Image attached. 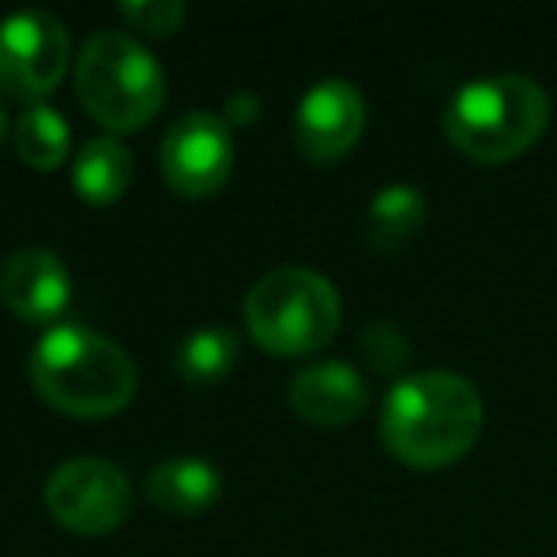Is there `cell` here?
Segmentation results:
<instances>
[{
    "label": "cell",
    "mask_w": 557,
    "mask_h": 557,
    "mask_svg": "<svg viewBox=\"0 0 557 557\" xmlns=\"http://www.w3.org/2000/svg\"><path fill=\"white\" fill-rule=\"evenodd\" d=\"M428 222V199L412 184H386L363 210V240L374 252L409 245Z\"/></svg>",
    "instance_id": "obj_13"
},
{
    "label": "cell",
    "mask_w": 557,
    "mask_h": 557,
    "mask_svg": "<svg viewBox=\"0 0 557 557\" xmlns=\"http://www.w3.org/2000/svg\"><path fill=\"white\" fill-rule=\"evenodd\" d=\"M371 386L344 359H321L290 379V409L313 428H344L363 417Z\"/></svg>",
    "instance_id": "obj_11"
},
{
    "label": "cell",
    "mask_w": 557,
    "mask_h": 557,
    "mask_svg": "<svg viewBox=\"0 0 557 557\" xmlns=\"http://www.w3.org/2000/svg\"><path fill=\"white\" fill-rule=\"evenodd\" d=\"M554 103L539 81L523 73L478 77L450 96L443 131L450 146L478 164H508L546 134Z\"/></svg>",
    "instance_id": "obj_3"
},
{
    "label": "cell",
    "mask_w": 557,
    "mask_h": 557,
    "mask_svg": "<svg viewBox=\"0 0 557 557\" xmlns=\"http://www.w3.org/2000/svg\"><path fill=\"white\" fill-rule=\"evenodd\" d=\"M485 428L478 386L455 371L405 374L382 405L386 450L412 470H443L466 458Z\"/></svg>",
    "instance_id": "obj_1"
},
{
    "label": "cell",
    "mask_w": 557,
    "mask_h": 557,
    "mask_svg": "<svg viewBox=\"0 0 557 557\" xmlns=\"http://www.w3.org/2000/svg\"><path fill=\"white\" fill-rule=\"evenodd\" d=\"M131 478L108 458L81 455L47 478V511L73 534H111L131 519Z\"/></svg>",
    "instance_id": "obj_6"
},
{
    "label": "cell",
    "mask_w": 557,
    "mask_h": 557,
    "mask_svg": "<svg viewBox=\"0 0 557 557\" xmlns=\"http://www.w3.org/2000/svg\"><path fill=\"white\" fill-rule=\"evenodd\" d=\"M134 180V157L119 138H92L73 161V187L92 207H111L126 195Z\"/></svg>",
    "instance_id": "obj_14"
},
{
    "label": "cell",
    "mask_w": 557,
    "mask_h": 557,
    "mask_svg": "<svg viewBox=\"0 0 557 557\" xmlns=\"http://www.w3.org/2000/svg\"><path fill=\"white\" fill-rule=\"evenodd\" d=\"M77 100L111 134H134L164 108V70L134 35L96 32L73 70Z\"/></svg>",
    "instance_id": "obj_4"
},
{
    "label": "cell",
    "mask_w": 557,
    "mask_h": 557,
    "mask_svg": "<svg viewBox=\"0 0 557 557\" xmlns=\"http://www.w3.org/2000/svg\"><path fill=\"white\" fill-rule=\"evenodd\" d=\"M73 298V275L50 248H16L0 268V302L27 325L58 321Z\"/></svg>",
    "instance_id": "obj_10"
},
{
    "label": "cell",
    "mask_w": 557,
    "mask_h": 557,
    "mask_svg": "<svg viewBox=\"0 0 557 557\" xmlns=\"http://www.w3.org/2000/svg\"><path fill=\"white\" fill-rule=\"evenodd\" d=\"M146 496L153 508H161L172 519H191L214 508L222 496V470L199 455L164 458L149 470Z\"/></svg>",
    "instance_id": "obj_12"
},
{
    "label": "cell",
    "mask_w": 557,
    "mask_h": 557,
    "mask_svg": "<svg viewBox=\"0 0 557 557\" xmlns=\"http://www.w3.org/2000/svg\"><path fill=\"white\" fill-rule=\"evenodd\" d=\"M341 290L313 268H275L245 295L248 336L271 356H310L336 336Z\"/></svg>",
    "instance_id": "obj_5"
},
{
    "label": "cell",
    "mask_w": 557,
    "mask_h": 557,
    "mask_svg": "<svg viewBox=\"0 0 557 557\" xmlns=\"http://www.w3.org/2000/svg\"><path fill=\"white\" fill-rule=\"evenodd\" d=\"M240 356V341L233 329L225 325H202L184 336L176 348V371L191 386H214L233 371Z\"/></svg>",
    "instance_id": "obj_15"
},
{
    "label": "cell",
    "mask_w": 557,
    "mask_h": 557,
    "mask_svg": "<svg viewBox=\"0 0 557 557\" xmlns=\"http://www.w3.org/2000/svg\"><path fill=\"white\" fill-rule=\"evenodd\" d=\"M237 149L222 115L187 111L161 138V176L184 199H207L233 176Z\"/></svg>",
    "instance_id": "obj_8"
},
{
    "label": "cell",
    "mask_w": 557,
    "mask_h": 557,
    "mask_svg": "<svg viewBox=\"0 0 557 557\" xmlns=\"http://www.w3.org/2000/svg\"><path fill=\"white\" fill-rule=\"evenodd\" d=\"M4 138H9V115H4V108H0V146H4Z\"/></svg>",
    "instance_id": "obj_20"
},
{
    "label": "cell",
    "mask_w": 557,
    "mask_h": 557,
    "mask_svg": "<svg viewBox=\"0 0 557 557\" xmlns=\"http://www.w3.org/2000/svg\"><path fill=\"white\" fill-rule=\"evenodd\" d=\"M70 65V32L54 12L24 9L0 20V92L12 100L50 96Z\"/></svg>",
    "instance_id": "obj_7"
},
{
    "label": "cell",
    "mask_w": 557,
    "mask_h": 557,
    "mask_svg": "<svg viewBox=\"0 0 557 557\" xmlns=\"http://www.w3.org/2000/svg\"><path fill=\"white\" fill-rule=\"evenodd\" d=\"M27 374L35 394L70 417H115L138 394V367L126 348L85 325H54L42 333Z\"/></svg>",
    "instance_id": "obj_2"
},
{
    "label": "cell",
    "mask_w": 557,
    "mask_h": 557,
    "mask_svg": "<svg viewBox=\"0 0 557 557\" xmlns=\"http://www.w3.org/2000/svg\"><path fill=\"white\" fill-rule=\"evenodd\" d=\"M73 134L70 123L58 108L50 103H35L20 115L16 123V153L24 164H32L35 172H54L58 164L70 157Z\"/></svg>",
    "instance_id": "obj_16"
},
{
    "label": "cell",
    "mask_w": 557,
    "mask_h": 557,
    "mask_svg": "<svg viewBox=\"0 0 557 557\" xmlns=\"http://www.w3.org/2000/svg\"><path fill=\"white\" fill-rule=\"evenodd\" d=\"M225 126H252L256 119H260V96L252 92V88H240V92H233L230 100H225V111H222Z\"/></svg>",
    "instance_id": "obj_19"
},
{
    "label": "cell",
    "mask_w": 557,
    "mask_h": 557,
    "mask_svg": "<svg viewBox=\"0 0 557 557\" xmlns=\"http://www.w3.org/2000/svg\"><path fill=\"white\" fill-rule=\"evenodd\" d=\"M367 126V100L351 81L329 77L318 81L298 100L295 111V141L310 161L329 164L351 153Z\"/></svg>",
    "instance_id": "obj_9"
},
{
    "label": "cell",
    "mask_w": 557,
    "mask_h": 557,
    "mask_svg": "<svg viewBox=\"0 0 557 557\" xmlns=\"http://www.w3.org/2000/svg\"><path fill=\"white\" fill-rule=\"evenodd\" d=\"M119 16L134 27V32H149L157 39H169L184 27L187 9L176 4V0H126L119 4Z\"/></svg>",
    "instance_id": "obj_18"
},
{
    "label": "cell",
    "mask_w": 557,
    "mask_h": 557,
    "mask_svg": "<svg viewBox=\"0 0 557 557\" xmlns=\"http://www.w3.org/2000/svg\"><path fill=\"white\" fill-rule=\"evenodd\" d=\"M359 356L379 374H401L412 363V344L394 321H371L359 333Z\"/></svg>",
    "instance_id": "obj_17"
}]
</instances>
